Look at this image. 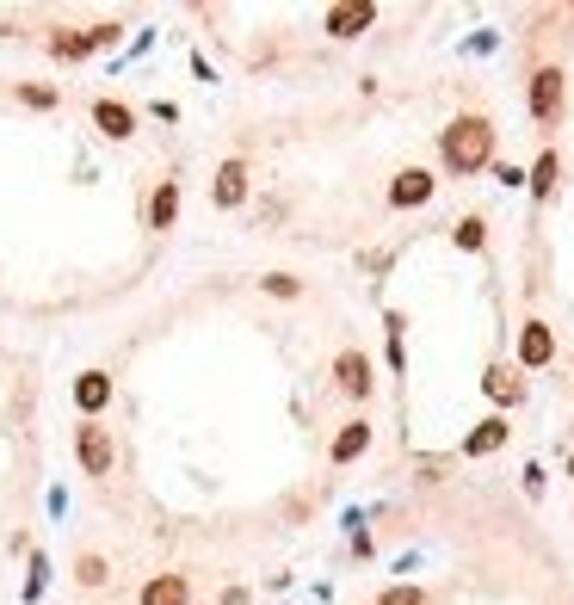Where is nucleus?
I'll return each mask as SVG.
<instances>
[{"label": "nucleus", "mask_w": 574, "mask_h": 605, "mask_svg": "<svg viewBox=\"0 0 574 605\" xmlns=\"http://www.w3.org/2000/svg\"><path fill=\"white\" fill-rule=\"evenodd\" d=\"M112 433H105V426L99 420H81L75 426V464L87 470V476H112Z\"/></svg>", "instance_id": "nucleus-3"}, {"label": "nucleus", "mask_w": 574, "mask_h": 605, "mask_svg": "<svg viewBox=\"0 0 574 605\" xmlns=\"http://www.w3.org/2000/svg\"><path fill=\"white\" fill-rule=\"evenodd\" d=\"M377 605H426V593H420V587H383Z\"/></svg>", "instance_id": "nucleus-23"}, {"label": "nucleus", "mask_w": 574, "mask_h": 605, "mask_svg": "<svg viewBox=\"0 0 574 605\" xmlns=\"http://www.w3.org/2000/svg\"><path fill=\"white\" fill-rule=\"evenodd\" d=\"M247 198V161L241 155H229L223 167H217V186H210V204H217V210H235Z\"/></svg>", "instance_id": "nucleus-10"}, {"label": "nucleus", "mask_w": 574, "mask_h": 605, "mask_svg": "<svg viewBox=\"0 0 574 605\" xmlns=\"http://www.w3.org/2000/svg\"><path fill=\"white\" fill-rule=\"evenodd\" d=\"M494 142H500V130H494V118H482V112H463V118H451L445 130H439V161L457 173H482V167H494Z\"/></svg>", "instance_id": "nucleus-1"}, {"label": "nucleus", "mask_w": 574, "mask_h": 605, "mask_svg": "<svg viewBox=\"0 0 574 605\" xmlns=\"http://www.w3.org/2000/svg\"><path fill=\"white\" fill-rule=\"evenodd\" d=\"M75 581H81V587H105V581H112V562H105L99 550H81V556H75Z\"/></svg>", "instance_id": "nucleus-18"}, {"label": "nucleus", "mask_w": 574, "mask_h": 605, "mask_svg": "<svg viewBox=\"0 0 574 605\" xmlns=\"http://www.w3.org/2000/svg\"><path fill=\"white\" fill-rule=\"evenodd\" d=\"M105 402H112V377H105V371H81V377H75V408H81L87 420H99Z\"/></svg>", "instance_id": "nucleus-14"}, {"label": "nucleus", "mask_w": 574, "mask_h": 605, "mask_svg": "<svg viewBox=\"0 0 574 605\" xmlns=\"http://www.w3.org/2000/svg\"><path fill=\"white\" fill-rule=\"evenodd\" d=\"M556 180H562V155H556V149H544V155H537V167L525 173V186H531V198H537V204H544V198H556Z\"/></svg>", "instance_id": "nucleus-17"}, {"label": "nucleus", "mask_w": 574, "mask_h": 605, "mask_svg": "<svg viewBox=\"0 0 574 605\" xmlns=\"http://www.w3.org/2000/svg\"><path fill=\"white\" fill-rule=\"evenodd\" d=\"M19 99H25V105H38V112H56V99H62V93H56V87H38V81H25Z\"/></svg>", "instance_id": "nucleus-22"}, {"label": "nucleus", "mask_w": 574, "mask_h": 605, "mask_svg": "<svg viewBox=\"0 0 574 605\" xmlns=\"http://www.w3.org/2000/svg\"><path fill=\"white\" fill-rule=\"evenodd\" d=\"M402 328H408V322H402L396 309H389V315H383V334H389V371H402V365H408V352H402Z\"/></svg>", "instance_id": "nucleus-21"}, {"label": "nucleus", "mask_w": 574, "mask_h": 605, "mask_svg": "<svg viewBox=\"0 0 574 605\" xmlns=\"http://www.w3.org/2000/svg\"><path fill=\"white\" fill-rule=\"evenodd\" d=\"M377 25V7L371 0H346V7H328V38H365Z\"/></svg>", "instance_id": "nucleus-9"}, {"label": "nucleus", "mask_w": 574, "mask_h": 605, "mask_svg": "<svg viewBox=\"0 0 574 605\" xmlns=\"http://www.w3.org/2000/svg\"><path fill=\"white\" fill-rule=\"evenodd\" d=\"M482 389H488V402H500V408H519V402H525L519 365H488V371H482Z\"/></svg>", "instance_id": "nucleus-11"}, {"label": "nucleus", "mask_w": 574, "mask_h": 605, "mask_svg": "<svg viewBox=\"0 0 574 605\" xmlns=\"http://www.w3.org/2000/svg\"><path fill=\"white\" fill-rule=\"evenodd\" d=\"M556 359V328L550 322H525L519 328V371H544Z\"/></svg>", "instance_id": "nucleus-7"}, {"label": "nucleus", "mask_w": 574, "mask_h": 605, "mask_svg": "<svg viewBox=\"0 0 574 605\" xmlns=\"http://www.w3.org/2000/svg\"><path fill=\"white\" fill-rule=\"evenodd\" d=\"M507 439H513V426H507V414H488V420L476 426V433L463 439V457H488V451H500V445H507Z\"/></svg>", "instance_id": "nucleus-15"}, {"label": "nucleus", "mask_w": 574, "mask_h": 605, "mask_svg": "<svg viewBox=\"0 0 574 605\" xmlns=\"http://www.w3.org/2000/svg\"><path fill=\"white\" fill-rule=\"evenodd\" d=\"M568 476H574V457H568Z\"/></svg>", "instance_id": "nucleus-25"}, {"label": "nucleus", "mask_w": 574, "mask_h": 605, "mask_svg": "<svg viewBox=\"0 0 574 605\" xmlns=\"http://www.w3.org/2000/svg\"><path fill=\"white\" fill-rule=\"evenodd\" d=\"M260 291H266V297H284V303H297V297H303V278H291V272H266Z\"/></svg>", "instance_id": "nucleus-20"}, {"label": "nucleus", "mask_w": 574, "mask_h": 605, "mask_svg": "<svg viewBox=\"0 0 574 605\" xmlns=\"http://www.w3.org/2000/svg\"><path fill=\"white\" fill-rule=\"evenodd\" d=\"M136 605H192V575H179V568H167V575H149L136 593Z\"/></svg>", "instance_id": "nucleus-8"}, {"label": "nucleus", "mask_w": 574, "mask_h": 605, "mask_svg": "<svg viewBox=\"0 0 574 605\" xmlns=\"http://www.w3.org/2000/svg\"><path fill=\"white\" fill-rule=\"evenodd\" d=\"M365 451H371V420H346L340 433H334V445H328L334 464H358Z\"/></svg>", "instance_id": "nucleus-13"}, {"label": "nucleus", "mask_w": 574, "mask_h": 605, "mask_svg": "<svg viewBox=\"0 0 574 605\" xmlns=\"http://www.w3.org/2000/svg\"><path fill=\"white\" fill-rule=\"evenodd\" d=\"M44 581H50V562H44V556H31V587H25V599H38Z\"/></svg>", "instance_id": "nucleus-24"}, {"label": "nucleus", "mask_w": 574, "mask_h": 605, "mask_svg": "<svg viewBox=\"0 0 574 605\" xmlns=\"http://www.w3.org/2000/svg\"><path fill=\"white\" fill-rule=\"evenodd\" d=\"M525 105H531V118L537 124H562V105H568V75L556 62L544 68H531V87H525Z\"/></svg>", "instance_id": "nucleus-2"}, {"label": "nucleus", "mask_w": 574, "mask_h": 605, "mask_svg": "<svg viewBox=\"0 0 574 605\" xmlns=\"http://www.w3.org/2000/svg\"><path fill=\"white\" fill-rule=\"evenodd\" d=\"M173 223H179V180H161V186H155V198H149V229H155V235H167Z\"/></svg>", "instance_id": "nucleus-16"}, {"label": "nucleus", "mask_w": 574, "mask_h": 605, "mask_svg": "<svg viewBox=\"0 0 574 605\" xmlns=\"http://www.w3.org/2000/svg\"><path fill=\"white\" fill-rule=\"evenodd\" d=\"M334 383H340V396H352V402H365L371 396V389H377V377H371V359H365V352H340V359H334Z\"/></svg>", "instance_id": "nucleus-6"}, {"label": "nucleus", "mask_w": 574, "mask_h": 605, "mask_svg": "<svg viewBox=\"0 0 574 605\" xmlns=\"http://www.w3.org/2000/svg\"><path fill=\"white\" fill-rule=\"evenodd\" d=\"M124 38V25H93V31H56L50 38V50L62 56V62H81V56H93V50H112Z\"/></svg>", "instance_id": "nucleus-4"}, {"label": "nucleus", "mask_w": 574, "mask_h": 605, "mask_svg": "<svg viewBox=\"0 0 574 605\" xmlns=\"http://www.w3.org/2000/svg\"><path fill=\"white\" fill-rule=\"evenodd\" d=\"M451 241L463 247V254H482V247H488V223H482V217H463V223L451 229Z\"/></svg>", "instance_id": "nucleus-19"}, {"label": "nucleus", "mask_w": 574, "mask_h": 605, "mask_svg": "<svg viewBox=\"0 0 574 605\" xmlns=\"http://www.w3.org/2000/svg\"><path fill=\"white\" fill-rule=\"evenodd\" d=\"M433 192H439V180L426 167H402L396 180H389V210H420Z\"/></svg>", "instance_id": "nucleus-5"}, {"label": "nucleus", "mask_w": 574, "mask_h": 605, "mask_svg": "<svg viewBox=\"0 0 574 605\" xmlns=\"http://www.w3.org/2000/svg\"><path fill=\"white\" fill-rule=\"evenodd\" d=\"M93 124L112 136V142H130L136 136V112H130L124 99H93Z\"/></svg>", "instance_id": "nucleus-12"}]
</instances>
